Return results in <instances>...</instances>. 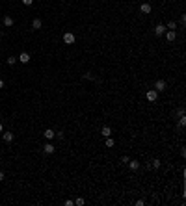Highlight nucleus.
<instances>
[{
	"instance_id": "f257e3e1",
	"label": "nucleus",
	"mask_w": 186,
	"mask_h": 206,
	"mask_svg": "<svg viewBox=\"0 0 186 206\" xmlns=\"http://www.w3.org/2000/svg\"><path fill=\"white\" fill-rule=\"evenodd\" d=\"M74 41H76V37H74L73 32H65L63 34V43L65 45H74Z\"/></svg>"
},
{
	"instance_id": "f03ea898",
	"label": "nucleus",
	"mask_w": 186,
	"mask_h": 206,
	"mask_svg": "<svg viewBox=\"0 0 186 206\" xmlns=\"http://www.w3.org/2000/svg\"><path fill=\"white\" fill-rule=\"evenodd\" d=\"M145 98H147L149 102H155L156 98H158V91L156 89H149L147 93H145Z\"/></svg>"
},
{
	"instance_id": "7ed1b4c3",
	"label": "nucleus",
	"mask_w": 186,
	"mask_h": 206,
	"mask_svg": "<svg viewBox=\"0 0 186 206\" xmlns=\"http://www.w3.org/2000/svg\"><path fill=\"white\" fill-rule=\"evenodd\" d=\"M43 152L45 154H54L56 152V147H54L52 143H47V145H43Z\"/></svg>"
},
{
	"instance_id": "20e7f679",
	"label": "nucleus",
	"mask_w": 186,
	"mask_h": 206,
	"mask_svg": "<svg viewBox=\"0 0 186 206\" xmlns=\"http://www.w3.org/2000/svg\"><path fill=\"white\" fill-rule=\"evenodd\" d=\"M43 136H45V137H47V139H49V141H52L54 137H56V132H54L52 128H47L45 132H43Z\"/></svg>"
},
{
	"instance_id": "39448f33",
	"label": "nucleus",
	"mask_w": 186,
	"mask_h": 206,
	"mask_svg": "<svg viewBox=\"0 0 186 206\" xmlns=\"http://www.w3.org/2000/svg\"><path fill=\"white\" fill-rule=\"evenodd\" d=\"M166 39H168V41H175L177 39V32L175 30H166Z\"/></svg>"
},
{
	"instance_id": "423d86ee",
	"label": "nucleus",
	"mask_w": 186,
	"mask_h": 206,
	"mask_svg": "<svg viewBox=\"0 0 186 206\" xmlns=\"http://www.w3.org/2000/svg\"><path fill=\"white\" fill-rule=\"evenodd\" d=\"M140 9H141V13H145V15H149V13H151V9H153V7H151V4H147V2H143V4H141V6H140Z\"/></svg>"
},
{
	"instance_id": "0eeeda50",
	"label": "nucleus",
	"mask_w": 186,
	"mask_h": 206,
	"mask_svg": "<svg viewBox=\"0 0 186 206\" xmlns=\"http://www.w3.org/2000/svg\"><path fill=\"white\" fill-rule=\"evenodd\" d=\"M101 136L102 137H110L112 136V128H110V126H102L101 128Z\"/></svg>"
},
{
	"instance_id": "6e6552de",
	"label": "nucleus",
	"mask_w": 186,
	"mask_h": 206,
	"mask_svg": "<svg viewBox=\"0 0 186 206\" xmlns=\"http://www.w3.org/2000/svg\"><path fill=\"white\" fill-rule=\"evenodd\" d=\"M166 30H168V28H166L164 24H158L156 28H155V35H158V37H160V35H164V34H166Z\"/></svg>"
},
{
	"instance_id": "1a4fd4ad",
	"label": "nucleus",
	"mask_w": 186,
	"mask_h": 206,
	"mask_svg": "<svg viewBox=\"0 0 186 206\" xmlns=\"http://www.w3.org/2000/svg\"><path fill=\"white\" fill-rule=\"evenodd\" d=\"M129 167H130V171H138V169H140V162L129 160Z\"/></svg>"
},
{
	"instance_id": "9d476101",
	"label": "nucleus",
	"mask_w": 186,
	"mask_h": 206,
	"mask_svg": "<svg viewBox=\"0 0 186 206\" xmlns=\"http://www.w3.org/2000/svg\"><path fill=\"white\" fill-rule=\"evenodd\" d=\"M17 59H19L21 63H28V61H30V54H28V52H21V56H19Z\"/></svg>"
},
{
	"instance_id": "9b49d317",
	"label": "nucleus",
	"mask_w": 186,
	"mask_h": 206,
	"mask_svg": "<svg viewBox=\"0 0 186 206\" xmlns=\"http://www.w3.org/2000/svg\"><path fill=\"white\" fill-rule=\"evenodd\" d=\"M155 89L158 91V93H160V91H164V89H166V82H164V80H156Z\"/></svg>"
},
{
	"instance_id": "f8f14e48",
	"label": "nucleus",
	"mask_w": 186,
	"mask_h": 206,
	"mask_svg": "<svg viewBox=\"0 0 186 206\" xmlns=\"http://www.w3.org/2000/svg\"><path fill=\"white\" fill-rule=\"evenodd\" d=\"M2 137H4V141H6V143H11L15 136H13V134H11V132H4V136H2Z\"/></svg>"
},
{
	"instance_id": "ddd939ff",
	"label": "nucleus",
	"mask_w": 186,
	"mask_h": 206,
	"mask_svg": "<svg viewBox=\"0 0 186 206\" xmlns=\"http://www.w3.org/2000/svg\"><path fill=\"white\" fill-rule=\"evenodd\" d=\"M4 26H7V28H9V26H13V17L6 15V17H4Z\"/></svg>"
},
{
	"instance_id": "4468645a",
	"label": "nucleus",
	"mask_w": 186,
	"mask_h": 206,
	"mask_svg": "<svg viewBox=\"0 0 186 206\" xmlns=\"http://www.w3.org/2000/svg\"><path fill=\"white\" fill-rule=\"evenodd\" d=\"M41 24H43L41 19H34V22H32V28H34V30H39V28H41Z\"/></svg>"
},
{
	"instance_id": "2eb2a0df",
	"label": "nucleus",
	"mask_w": 186,
	"mask_h": 206,
	"mask_svg": "<svg viewBox=\"0 0 186 206\" xmlns=\"http://www.w3.org/2000/svg\"><path fill=\"white\" fill-rule=\"evenodd\" d=\"M17 61H19V59L15 58V56H9V58L6 59V63H7V65H15V63H17Z\"/></svg>"
},
{
	"instance_id": "dca6fc26",
	"label": "nucleus",
	"mask_w": 186,
	"mask_h": 206,
	"mask_svg": "<svg viewBox=\"0 0 186 206\" xmlns=\"http://www.w3.org/2000/svg\"><path fill=\"white\" fill-rule=\"evenodd\" d=\"M114 145H116V141L112 139V136H110V137H106V147L110 149V147H114Z\"/></svg>"
},
{
	"instance_id": "f3484780",
	"label": "nucleus",
	"mask_w": 186,
	"mask_h": 206,
	"mask_svg": "<svg viewBox=\"0 0 186 206\" xmlns=\"http://www.w3.org/2000/svg\"><path fill=\"white\" fill-rule=\"evenodd\" d=\"M166 28H168V30H175V28H177L175 21H169V22H168V26H166Z\"/></svg>"
},
{
	"instance_id": "a211bd4d",
	"label": "nucleus",
	"mask_w": 186,
	"mask_h": 206,
	"mask_svg": "<svg viewBox=\"0 0 186 206\" xmlns=\"http://www.w3.org/2000/svg\"><path fill=\"white\" fill-rule=\"evenodd\" d=\"M151 167H153V169H160V160H153Z\"/></svg>"
},
{
	"instance_id": "6ab92c4d",
	"label": "nucleus",
	"mask_w": 186,
	"mask_h": 206,
	"mask_svg": "<svg viewBox=\"0 0 186 206\" xmlns=\"http://www.w3.org/2000/svg\"><path fill=\"white\" fill-rule=\"evenodd\" d=\"M74 204H76V206H84L86 201H84V199H76V201H74Z\"/></svg>"
},
{
	"instance_id": "aec40b11",
	"label": "nucleus",
	"mask_w": 186,
	"mask_h": 206,
	"mask_svg": "<svg viewBox=\"0 0 186 206\" xmlns=\"http://www.w3.org/2000/svg\"><path fill=\"white\" fill-rule=\"evenodd\" d=\"M179 125H181V126H186V117H184V115L179 117Z\"/></svg>"
},
{
	"instance_id": "412c9836",
	"label": "nucleus",
	"mask_w": 186,
	"mask_h": 206,
	"mask_svg": "<svg viewBox=\"0 0 186 206\" xmlns=\"http://www.w3.org/2000/svg\"><path fill=\"white\" fill-rule=\"evenodd\" d=\"M65 206H74V201H71V199H67V201H65Z\"/></svg>"
},
{
	"instance_id": "4be33fe9",
	"label": "nucleus",
	"mask_w": 186,
	"mask_h": 206,
	"mask_svg": "<svg viewBox=\"0 0 186 206\" xmlns=\"http://www.w3.org/2000/svg\"><path fill=\"white\" fill-rule=\"evenodd\" d=\"M177 115H179V117H183V115H184V108H179V112H177Z\"/></svg>"
},
{
	"instance_id": "5701e85b",
	"label": "nucleus",
	"mask_w": 186,
	"mask_h": 206,
	"mask_svg": "<svg viewBox=\"0 0 186 206\" xmlns=\"http://www.w3.org/2000/svg\"><path fill=\"white\" fill-rule=\"evenodd\" d=\"M145 204V201L143 199H140V201H136V206H143Z\"/></svg>"
},
{
	"instance_id": "b1692460",
	"label": "nucleus",
	"mask_w": 186,
	"mask_h": 206,
	"mask_svg": "<svg viewBox=\"0 0 186 206\" xmlns=\"http://www.w3.org/2000/svg\"><path fill=\"white\" fill-rule=\"evenodd\" d=\"M32 2H34V0H22V4H24V6H32Z\"/></svg>"
},
{
	"instance_id": "393cba45",
	"label": "nucleus",
	"mask_w": 186,
	"mask_h": 206,
	"mask_svg": "<svg viewBox=\"0 0 186 206\" xmlns=\"http://www.w3.org/2000/svg\"><path fill=\"white\" fill-rule=\"evenodd\" d=\"M129 160H130L129 156H123V158H121V162H123V164H129Z\"/></svg>"
},
{
	"instance_id": "a878e982",
	"label": "nucleus",
	"mask_w": 186,
	"mask_h": 206,
	"mask_svg": "<svg viewBox=\"0 0 186 206\" xmlns=\"http://www.w3.org/2000/svg\"><path fill=\"white\" fill-rule=\"evenodd\" d=\"M4 88V80H2V78H0V89H2Z\"/></svg>"
},
{
	"instance_id": "bb28decb",
	"label": "nucleus",
	"mask_w": 186,
	"mask_h": 206,
	"mask_svg": "<svg viewBox=\"0 0 186 206\" xmlns=\"http://www.w3.org/2000/svg\"><path fill=\"white\" fill-rule=\"evenodd\" d=\"M0 180H4V171H0Z\"/></svg>"
},
{
	"instance_id": "cd10ccee",
	"label": "nucleus",
	"mask_w": 186,
	"mask_h": 206,
	"mask_svg": "<svg viewBox=\"0 0 186 206\" xmlns=\"http://www.w3.org/2000/svg\"><path fill=\"white\" fill-rule=\"evenodd\" d=\"M0 134H2V123H0Z\"/></svg>"
},
{
	"instance_id": "c85d7f7f",
	"label": "nucleus",
	"mask_w": 186,
	"mask_h": 206,
	"mask_svg": "<svg viewBox=\"0 0 186 206\" xmlns=\"http://www.w3.org/2000/svg\"><path fill=\"white\" fill-rule=\"evenodd\" d=\"M2 35H4V34H2V32H0V39H2Z\"/></svg>"
}]
</instances>
